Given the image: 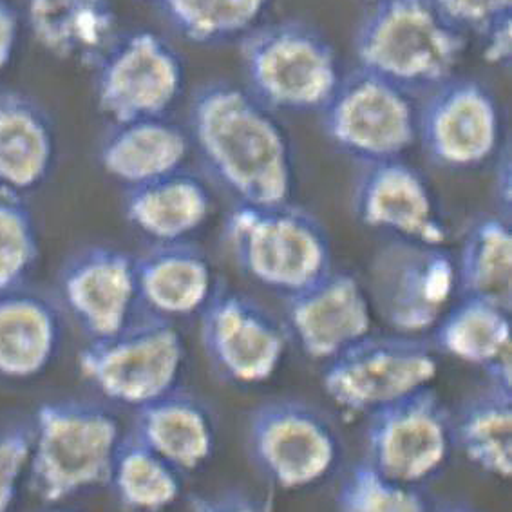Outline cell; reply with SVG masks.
<instances>
[{
    "mask_svg": "<svg viewBox=\"0 0 512 512\" xmlns=\"http://www.w3.org/2000/svg\"><path fill=\"white\" fill-rule=\"evenodd\" d=\"M187 131L207 171L238 203L281 205L294 198L290 138L247 87L225 80L200 87Z\"/></svg>",
    "mask_w": 512,
    "mask_h": 512,
    "instance_id": "cell-1",
    "label": "cell"
},
{
    "mask_svg": "<svg viewBox=\"0 0 512 512\" xmlns=\"http://www.w3.org/2000/svg\"><path fill=\"white\" fill-rule=\"evenodd\" d=\"M465 46L435 0H377L355 33L359 67L411 96L453 78Z\"/></svg>",
    "mask_w": 512,
    "mask_h": 512,
    "instance_id": "cell-2",
    "label": "cell"
},
{
    "mask_svg": "<svg viewBox=\"0 0 512 512\" xmlns=\"http://www.w3.org/2000/svg\"><path fill=\"white\" fill-rule=\"evenodd\" d=\"M28 482L38 500L60 505L107 484L124 431L111 409L84 399H58L31 417Z\"/></svg>",
    "mask_w": 512,
    "mask_h": 512,
    "instance_id": "cell-3",
    "label": "cell"
},
{
    "mask_svg": "<svg viewBox=\"0 0 512 512\" xmlns=\"http://www.w3.org/2000/svg\"><path fill=\"white\" fill-rule=\"evenodd\" d=\"M225 243L243 274L285 299L333 268L328 230L315 214L292 201L236 203L225 221Z\"/></svg>",
    "mask_w": 512,
    "mask_h": 512,
    "instance_id": "cell-4",
    "label": "cell"
},
{
    "mask_svg": "<svg viewBox=\"0 0 512 512\" xmlns=\"http://www.w3.org/2000/svg\"><path fill=\"white\" fill-rule=\"evenodd\" d=\"M247 89L274 113H321L341 82L339 55L304 20L261 24L241 38Z\"/></svg>",
    "mask_w": 512,
    "mask_h": 512,
    "instance_id": "cell-5",
    "label": "cell"
},
{
    "mask_svg": "<svg viewBox=\"0 0 512 512\" xmlns=\"http://www.w3.org/2000/svg\"><path fill=\"white\" fill-rule=\"evenodd\" d=\"M185 357L178 326L145 313L111 337L87 341L78 370L105 400L136 411L178 388Z\"/></svg>",
    "mask_w": 512,
    "mask_h": 512,
    "instance_id": "cell-6",
    "label": "cell"
},
{
    "mask_svg": "<svg viewBox=\"0 0 512 512\" xmlns=\"http://www.w3.org/2000/svg\"><path fill=\"white\" fill-rule=\"evenodd\" d=\"M247 451L261 478L281 491L324 484L341 467V433L323 411L297 399L268 400L247 422Z\"/></svg>",
    "mask_w": 512,
    "mask_h": 512,
    "instance_id": "cell-7",
    "label": "cell"
},
{
    "mask_svg": "<svg viewBox=\"0 0 512 512\" xmlns=\"http://www.w3.org/2000/svg\"><path fill=\"white\" fill-rule=\"evenodd\" d=\"M440 371L431 342L411 335H368L326 362V397L350 417H370L420 389L431 388Z\"/></svg>",
    "mask_w": 512,
    "mask_h": 512,
    "instance_id": "cell-8",
    "label": "cell"
},
{
    "mask_svg": "<svg viewBox=\"0 0 512 512\" xmlns=\"http://www.w3.org/2000/svg\"><path fill=\"white\" fill-rule=\"evenodd\" d=\"M321 114L328 140L362 165L399 160L418 140L413 96L361 67L342 75Z\"/></svg>",
    "mask_w": 512,
    "mask_h": 512,
    "instance_id": "cell-9",
    "label": "cell"
},
{
    "mask_svg": "<svg viewBox=\"0 0 512 512\" xmlns=\"http://www.w3.org/2000/svg\"><path fill=\"white\" fill-rule=\"evenodd\" d=\"M366 288L373 312L393 333L422 337L458 294L455 257L446 247L391 239L371 259Z\"/></svg>",
    "mask_w": 512,
    "mask_h": 512,
    "instance_id": "cell-10",
    "label": "cell"
},
{
    "mask_svg": "<svg viewBox=\"0 0 512 512\" xmlns=\"http://www.w3.org/2000/svg\"><path fill=\"white\" fill-rule=\"evenodd\" d=\"M98 111L111 124L167 116L185 87L180 53L158 33H120L95 67Z\"/></svg>",
    "mask_w": 512,
    "mask_h": 512,
    "instance_id": "cell-11",
    "label": "cell"
},
{
    "mask_svg": "<svg viewBox=\"0 0 512 512\" xmlns=\"http://www.w3.org/2000/svg\"><path fill=\"white\" fill-rule=\"evenodd\" d=\"M366 418L364 462L400 484L422 489L446 469L456 449L453 413L433 388Z\"/></svg>",
    "mask_w": 512,
    "mask_h": 512,
    "instance_id": "cell-12",
    "label": "cell"
},
{
    "mask_svg": "<svg viewBox=\"0 0 512 512\" xmlns=\"http://www.w3.org/2000/svg\"><path fill=\"white\" fill-rule=\"evenodd\" d=\"M200 339L210 366L234 386H259L285 361L290 337L252 297L218 285L200 313Z\"/></svg>",
    "mask_w": 512,
    "mask_h": 512,
    "instance_id": "cell-13",
    "label": "cell"
},
{
    "mask_svg": "<svg viewBox=\"0 0 512 512\" xmlns=\"http://www.w3.org/2000/svg\"><path fill=\"white\" fill-rule=\"evenodd\" d=\"M418 140L442 169L482 167L500 152L502 140V114L493 91L462 76L435 87L418 109Z\"/></svg>",
    "mask_w": 512,
    "mask_h": 512,
    "instance_id": "cell-14",
    "label": "cell"
},
{
    "mask_svg": "<svg viewBox=\"0 0 512 512\" xmlns=\"http://www.w3.org/2000/svg\"><path fill=\"white\" fill-rule=\"evenodd\" d=\"M55 297L87 341L124 330L140 306L133 254L104 243L78 248L58 268Z\"/></svg>",
    "mask_w": 512,
    "mask_h": 512,
    "instance_id": "cell-15",
    "label": "cell"
},
{
    "mask_svg": "<svg viewBox=\"0 0 512 512\" xmlns=\"http://www.w3.org/2000/svg\"><path fill=\"white\" fill-rule=\"evenodd\" d=\"M373 315L361 277L332 268L313 285L286 297L285 328L308 359L326 364L373 333Z\"/></svg>",
    "mask_w": 512,
    "mask_h": 512,
    "instance_id": "cell-16",
    "label": "cell"
},
{
    "mask_svg": "<svg viewBox=\"0 0 512 512\" xmlns=\"http://www.w3.org/2000/svg\"><path fill=\"white\" fill-rule=\"evenodd\" d=\"M355 216L391 239L446 247V221L435 192L417 167L399 160L364 165L353 192Z\"/></svg>",
    "mask_w": 512,
    "mask_h": 512,
    "instance_id": "cell-17",
    "label": "cell"
},
{
    "mask_svg": "<svg viewBox=\"0 0 512 512\" xmlns=\"http://www.w3.org/2000/svg\"><path fill=\"white\" fill-rule=\"evenodd\" d=\"M134 270L140 306L171 323L200 315L219 285L209 254L189 239L152 243L134 256Z\"/></svg>",
    "mask_w": 512,
    "mask_h": 512,
    "instance_id": "cell-18",
    "label": "cell"
},
{
    "mask_svg": "<svg viewBox=\"0 0 512 512\" xmlns=\"http://www.w3.org/2000/svg\"><path fill=\"white\" fill-rule=\"evenodd\" d=\"M57 297L35 286L0 292V379H37L57 359L64 341Z\"/></svg>",
    "mask_w": 512,
    "mask_h": 512,
    "instance_id": "cell-19",
    "label": "cell"
},
{
    "mask_svg": "<svg viewBox=\"0 0 512 512\" xmlns=\"http://www.w3.org/2000/svg\"><path fill=\"white\" fill-rule=\"evenodd\" d=\"M131 435L181 475L203 469L218 446V426L209 406L181 388L136 409Z\"/></svg>",
    "mask_w": 512,
    "mask_h": 512,
    "instance_id": "cell-20",
    "label": "cell"
},
{
    "mask_svg": "<svg viewBox=\"0 0 512 512\" xmlns=\"http://www.w3.org/2000/svg\"><path fill=\"white\" fill-rule=\"evenodd\" d=\"M57 158V133L33 96L0 91V194L24 198L42 187Z\"/></svg>",
    "mask_w": 512,
    "mask_h": 512,
    "instance_id": "cell-21",
    "label": "cell"
},
{
    "mask_svg": "<svg viewBox=\"0 0 512 512\" xmlns=\"http://www.w3.org/2000/svg\"><path fill=\"white\" fill-rule=\"evenodd\" d=\"M437 353L482 368L489 384L512 389L511 310L476 297H460L431 332Z\"/></svg>",
    "mask_w": 512,
    "mask_h": 512,
    "instance_id": "cell-22",
    "label": "cell"
},
{
    "mask_svg": "<svg viewBox=\"0 0 512 512\" xmlns=\"http://www.w3.org/2000/svg\"><path fill=\"white\" fill-rule=\"evenodd\" d=\"M190 149L187 129L167 116L147 118L111 124L100 142L98 163L109 178L133 189L181 171Z\"/></svg>",
    "mask_w": 512,
    "mask_h": 512,
    "instance_id": "cell-23",
    "label": "cell"
},
{
    "mask_svg": "<svg viewBox=\"0 0 512 512\" xmlns=\"http://www.w3.org/2000/svg\"><path fill=\"white\" fill-rule=\"evenodd\" d=\"M26 22L49 55L89 67L120 35L111 0H28Z\"/></svg>",
    "mask_w": 512,
    "mask_h": 512,
    "instance_id": "cell-24",
    "label": "cell"
},
{
    "mask_svg": "<svg viewBox=\"0 0 512 512\" xmlns=\"http://www.w3.org/2000/svg\"><path fill=\"white\" fill-rule=\"evenodd\" d=\"M212 209L207 183L183 169L125 190L127 223L152 243L187 241L209 221Z\"/></svg>",
    "mask_w": 512,
    "mask_h": 512,
    "instance_id": "cell-25",
    "label": "cell"
},
{
    "mask_svg": "<svg viewBox=\"0 0 512 512\" xmlns=\"http://www.w3.org/2000/svg\"><path fill=\"white\" fill-rule=\"evenodd\" d=\"M455 447L485 475H512V389L487 384L453 415Z\"/></svg>",
    "mask_w": 512,
    "mask_h": 512,
    "instance_id": "cell-26",
    "label": "cell"
},
{
    "mask_svg": "<svg viewBox=\"0 0 512 512\" xmlns=\"http://www.w3.org/2000/svg\"><path fill=\"white\" fill-rule=\"evenodd\" d=\"M460 297H476L511 310L512 232L507 219L484 216L465 234L455 259Z\"/></svg>",
    "mask_w": 512,
    "mask_h": 512,
    "instance_id": "cell-27",
    "label": "cell"
},
{
    "mask_svg": "<svg viewBox=\"0 0 512 512\" xmlns=\"http://www.w3.org/2000/svg\"><path fill=\"white\" fill-rule=\"evenodd\" d=\"M107 487L127 512H165L183 494V475L127 433L114 453Z\"/></svg>",
    "mask_w": 512,
    "mask_h": 512,
    "instance_id": "cell-28",
    "label": "cell"
},
{
    "mask_svg": "<svg viewBox=\"0 0 512 512\" xmlns=\"http://www.w3.org/2000/svg\"><path fill=\"white\" fill-rule=\"evenodd\" d=\"M169 28L198 46L243 38L259 26L270 0H145Z\"/></svg>",
    "mask_w": 512,
    "mask_h": 512,
    "instance_id": "cell-29",
    "label": "cell"
},
{
    "mask_svg": "<svg viewBox=\"0 0 512 512\" xmlns=\"http://www.w3.org/2000/svg\"><path fill=\"white\" fill-rule=\"evenodd\" d=\"M420 487L380 475L368 462L353 465L335 496V512H431Z\"/></svg>",
    "mask_w": 512,
    "mask_h": 512,
    "instance_id": "cell-30",
    "label": "cell"
},
{
    "mask_svg": "<svg viewBox=\"0 0 512 512\" xmlns=\"http://www.w3.org/2000/svg\"><path fill=\"white\" fill-rule=\"evenodd\" d=\"M40 259L33 210L24 198L0 194V292L28 285Z\"/></svg>",
    "mask_w": 512,
    "mask_h": 512,
    "instance_id": "cell-31",
    "label": "cell"
},
{
    "mask_svg": "<svg viewBox=\"0 0 512 512\" xmlns=\"http://www.w3.org/2000/svg\"><path fill=\"white\" fill-rule=\"evenodd\" d=\"M31 420L0 422V512H11L28 478Z\"/></svg>",
    "mask_w": 512,
    "mask_h": 512,
    "instance_id": "cell-32",
    "label": "cell"
},
{
    "mask_svg": "<svg viewBox=\"0 0 512 512\" xmlns=\"http://www.w3.org/2000/svg\"><path fill=\"white\" fill-rule=\"evenodd\" d=\"M438 10L464 35L478 37L496 22L512 17V0H435Z\"/></svg>",
    "mask_w": 512,
    "mask_h": 512,
    "instance_id": "cell-33",
    "label": "cell"
},
{
    "mask_svg": "<svg viewBox=\"0 0 512 512\" xmlns=\"http://www.w3.org/2000/svg\"><path fill=\"white\" fill-rule=\"evenodd\" d=\"M189 512H270L265 503L243 489H223L198 494L189 503Z\"/></svg>",
    "mask_w": 512,
    "mask_h": 512,
    "instance_id": "cell-34",
    "label": "cell"
},
{
    "mask_svg": "<svg viewBox=\"0 0 512 512\" xmlns=\"http://www.w3.org/2000/svg\"><path fill=\"white\" fill-rule=\"evenodd\" d=\"M511 19H503L480 35L482 57L491 66L507 67L512 58Z\"/></svg>",
    "mask_w": 512,
    "mask_h": 512,
    "instance_id": "cell-35",
    "label": "cell"
},
{
    "mask_svg": "<svg viewBox=\"0 0 512 512\" xmlns=\"http://www.w3.org/2000/svg\"><path fill=\"white\" fill-rule=\"evenodd\" d=\"M20 17L10 0H0V71L10 66L19 42Z\"/></svg>",
    "mask_w": 512,
    "mask_h": 512,
    "instance_id": "cell-36",
    "label": "cell"
},
{
    "mask_svg": "<svg viewBox=\"0 0 512 512\" xmlns=\"http://www.w3.org/2000/svg\"><path fill=\"white\" fill-rule=\"evenodd\" d=\"M498 178H496V185H498V194L502 198L505 205L511 203V162H509V152L503 149L502 162L498 167Z\"/></svg>",
    "mask_w": 512,
    "mask_h": 512,
    "instance_id": "cell-37",
    "label": "cell"
},
{
    "mask_svg": "<svg viewBox=\"0 0 512 512\" xmlns=\"http://www.w3.org/2000/svg\"><path fill=\"white\" fill-rule=\"evenodd\" d=\"M431 512H480L475 507L467 505V503L449 502L442 503L437 509H431Z\"/></svg>",
    "mask_w": 512,
    "mask_h": 512,
    "instance_id": "cell-38",
    "label": "cell"
},
{
    "mask_svg": "<svg viewBox=\"0 0 512 512\" xmlns=\"http://www.w3.org/2000/svg\"><path fill=\"white\" fill-rule=\"evenodd\" d=\"M44 512H86V511H78V509H69V507H58V505H55V507H51V509H48V511Z\"/></svg>",
    "mask_w": 512,
    "mask_h": 512,
    "instance_id": "cell-39",
    "label": "cell"
},
{
    "mask_svg": "<svg viewBox=\"0 0 512 512\" xmlns=\"http://www.w3.org/2000/svg\"><path fill=\"white\" fill-rule=\"evenodd\" d=\"M366 2H370V4H373V2H377V0H366Z\"/></svg>",
    "mask_w": 512,
    "mask_h": 512,
    "instance_id": "cell-40",
    "label": "cell"
}]
</instances>
